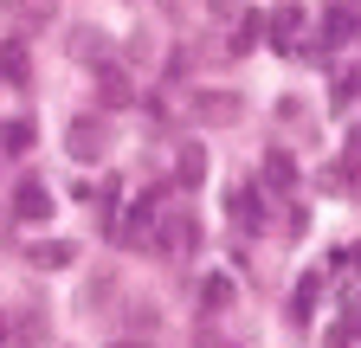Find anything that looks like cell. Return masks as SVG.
I'll return each instance as SVG.
<instances>
[{
    "mask_svg": "<svg viewBox=\"0 0 361 348\" xmlns=\"http://www.w3.org/2000/svg\"><path fill=\"white\" fill-rule=\"evenodd\" d=\"M200 168H207V155H200V149L188 142V149H180V181H188V187H194V181H200Z\"/></svg>",
    "mask_w": 361,
    "mask_h": 348,
    "instance_id": "ba28073f",
    "label": "cell"
},
{
    "mask_svg": "<svg viewBox=\"0 0 361 348\" xmlns=\"http://www.w3.org/2000/svg\"><path fill=\"white\" fill-rule=\"evenodd\" d=\"M303 26V7H297V0H278V7H271V39H278V46H284V39Z\"/></svg>",
    "mask_w": 361,
    "mask_h": 348,
    "instance_id": "7a4b0ae2",
    "label": "cell"
},
{
    "mask_svg": "<svg viewBox=\"0 0 361 348\" xmlns=\"http://www.w3.org/2000/svg\"><path fill=\"white\" fill-rule=\"evenodd\" d=\"M348 161H361V129H355V136H348Z\"/></svg>",
    "mask_w": 361,
    "mask_h": 348,
    "instance_id": "4fadbf2b",
    "label": "cell"
},
{
    "mask_svg": "<svg viewBox=\"0 0 361 348\" xmlns=\"http://www.w3.org/2000/svg\"><path fill=\"white\" fill-rule=\"evenodd\" d=\"M200 297H207V310H219V303H233V284H226V278H213Z\"/></svg>",
    "mask_w": 361,
    "mask_h": 348,
    "instance_id": "30bf717a",
    "label": "cell"
},
{
    "mask_svg": "<svg viewBox=\"0 0 361 348\" xmlns=\"http://www.w3.org/2000/svg\"><path fill=\"white\" fill-rule=\"evenodd\" d=\"M26 258H32V265H45V271H59V265H71V245H32Z\"/></svg>",
    "mask_w": 361,
    "mask_h": 348,
    "instance_id": "8992f818",
    "label": "cell"
},
{
    "mask_svg": "<svg viewBox=\"0 0 361 348\" xmlns=\"http://www.w3.org/2000/svg\"><path fill=\"white\" fill-rule=\"evenodd\" d=\"M13 206H20V213H26V220H32V226H39V220H52V200H45V187H39V181H26V187H20V200H13Z\"/></svg>",
    "mask_w": 361,
    "mask_h": 348,
    "instance_id": "3957f363",
    "label": "cell"
},
{
    "mask_svg": "<svg viewBox=\"0 0 361 348\" xmlns=\"http://www.w3.org/2000/svg\"><path fill=\"white\" fill-rule=\"evenodd\" d=\"M348 32H355V20H348L342 7H329V13H323V39H329V46H342Z\"/></svg>",
    "mask_w": 361,
    "mask_h": 348,
    "instance_id": "5b68a950",
    "label": "cell"
},
{
    "mask_svg": "<svg viewBox=\"0 0 361 348\" xmlns=\"http://www.w3.org/2000/svg\"><path fill=\"white\" fill-rule=\"evenodd\" d=\"M316 297H323V278H310V284L297 290V316H310V310H316Z\"/></svg>",
    "mask_w": 361,
    "mask_h": 348,
    "instance_id": "9c48e42d",
    "label": "cell"
},
{
    "mask_svg": "<svg viewBox=\"0 0 361 348\" xmlns=\"http://www.w3.org/2000/svg\"><path fill=\"white\" fill-rule=\"evenodd\" d=\"M116 348H123V342H116Z\"/></svg>",
    "mask_w": 361,
    "mask_h": 348,
    "instance_id": "5bb4252c",
    "label": "cell"
},
{
    "mask_svg": "<svg viewBox=\"0 0 361 348\" xmlns=\"http://www.w3.org/2000/svg\"><path fill=\"white\" fill-rule=\"evenodd\" d=\"M7 149H32V123H13L7 129Z\"/></svg>",
    "mask_w": 361,
    "mask_h": 348,
    "instance_id": "8fae6325",
    "label": "cell"
},
{
    "mask_svg": "<svg viewBox=\"0 0 361 348\" xmlns=\"http://www.w3.org/2000/svg\"><path fill=\"white\" fill-rule=\"evenodd\" d=\"M264 181H271V187H290V181H297L290 155H271V161H264Z\"/></svg>",
    "mask_w": 361,
    "mask_h": 348,
    "instance_id": "52a82bcc",
    "label": "cell"
},
{
    "mask_svg": "<svg viewBox=\"0 0 361 348\" xmlns=\"http://www.w3.org/2000/svg\"><path fill=\"white\" fill-rule=\"evenodd\" d=\"M104 142H110V129H104L97 116H84L71 136H65V149H71V155H84V161H90V155H104Z\"/></svg>",
    "mask_w": 361,
    "mask_h": 348,
    "instance_id": "6da1fadb",
    "label": "cell"
},
{
    "mask_svg": "<svg viewBox=\"0 0 361 348\" xmlns=\"http://www.w3.org/2000/svg\"><path fill=\"white\" fill-rule=\"evenodd\" d=\"M348 329H355V335H361V297H355V303H348Z\"/></svg>",
    "mask_w": 361,
    "mask_h": 348,
    "instance_id": "7c38bea8",
    "label": "cell"
},
{
    "mask_svg": "<svg viewBox=\"0 0 361 348\" xmlns=\"http://www.w3.org/2000/svg\"><path fill=\"white\" fill-rule=\"evenodd\" d=\"M0 77H7V84L26 77V46H0Z\"/></svg>",
    "mask_w": 361,
    "mask_h": 348,
    "instance_id": "277c9868",
    "label": "cell"
}]
</instances>
